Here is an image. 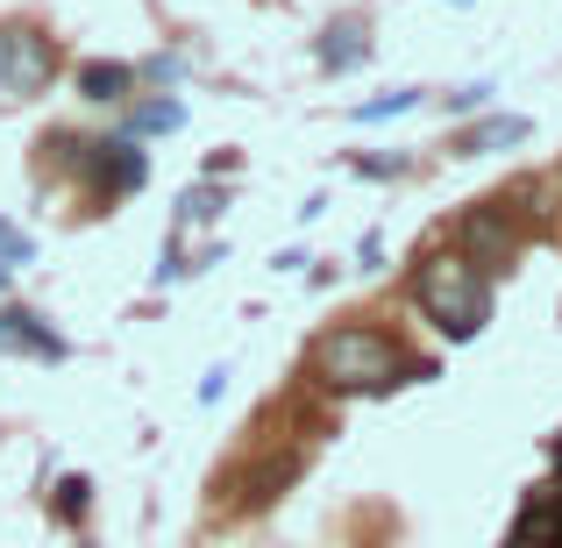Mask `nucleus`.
<instances>
[{
	"mask_svg": "<svg viewBox=\"0 0 562 548\" xmlns=\"http://www.w3.org/2000/svg\"><path fill=\"white\" fill-rule=\"evenodd\" d=\"M413 306H420L449 343H470V335L492 321V278L470 257H456V249H435V257H420V271H413Z\"/></svg>",
	"mask_w": 562,
	"mask_h": 548,
	"instance_id": "f03ea898",
	"label": "nucleus"
},
{
	"mask_svg": "<svg viewBox=\"0 0 562 548\" xmlns=\"http://www.w3.org/2000/svg\"><path fill=\"white\" fill-rule=\"evenodd\" d=\"M449 249L456 257H470L477 271H498V264L513 257V221H506V200H477L463 221L449 228Z\"/></svg>",
	"mask_w": 562,
	"mask_h": 548,
	"instance_id": "20e7f679",
	"label": "nucleus"
},
{
	"mask_svg": "<svg viewBox=\"0 0 562 548\" xmlns=\"http://www.w3.org/2000/svg\"><path fill=\"white\" fill-rule=\"evenodd\" d=\"M0 100H8V93H0Z\"/></svg>",
	"mask_w": 562,
	"mask_h": 548,
	"instance_id": "f3484780",
	"label": "nucleus"
},
{
	"mask_svg": "<svg viewBox=\"0 0 562 548\" xmlns=\"http://www.w3.org/2000/svg\"><path fill=\"white\" fill-rule=\"evenodd\" d=\"M171 128H186V100H143L136 114H128V136H171Z\"/></svg>",
	"mask_w": 562,
	"mask_h": 548,
	"instance_id": "9d476101",
	"label": "nucleus"
},
{
	"mask_svg": "<svg viewBox=\"0 0 562 548\" xmlns=\"http://www.w3.org/2000/svg\"><path fill=\"white\" fill-rule=\"evenodd\" d=\"M136 93V65H79V100H93V108H122V100Z\"/></svg>",
	"mask_w": 562,
	"mask_h": 548,
	"instance_id": "1a4fd4ad",
	"label": "nucleus"
},
{
	"mask_svg": "<svg viewBox=\"0 0 562 548\" xmlns=\"http://www.w3.org/2000/svg\"><path fill=\"white\" fill-rule=\"evenodd\" d=\"M0 357H29V364H65L71 343L29 306H0Z\"/></svg>",
	"mask_w": 562,
	"mask_h": 548,
	"instance_id": "39448f33",
	"label": "nucleus"
},
{
	"mask_svg": "<svg viewBox=\"0 0 562 548\" xmlns=\"http://www.w3.org/2000/svg\"><path fill=\"white\" fill-rule=\"evenodd\" d=\"M420 93H384V100H371V108H357V122H392V114H406Z\"/></svg>",
	"mask_w": 562,
	"mask_h": 548,
	"instance_id": "4468645a",
	"label": "nucleus"
},
{
	"mask_svg": "<svg viewBox=\"0 0 562 548\" xmlns=\"http://www.w3.org/2000/svg\"><path fill=\"white\" fill-rule=\"evenodd\" d=\"M57 150H65V165L86 171L93 200H128V192H143V179H150V157L136 150V136H100V143L57 136Z\"/></svg>",
	"mask_w": 562,
	"mask_h": 548,
	"instance_id": "7ed1b4c3",
	"label": "nucleus"
},
{
	"mask_svg": "<svg viewBox=\"0 0 562 548\" xmlns=\"http://www.w3.org/2000/svg\"><path fill=\"white\" fill-rule=\"evenodd\" d=\"M513 143H527V114H484L477 128L456 136V157H492V150H513Z\"/></svg>",
	"mask_w": 562,
	"mask_h": 548,
	"instance_id": "6e6552de",
	"label": "nucleus"
},
{
	"mask_svg": "<svg viewBox=\"0 0 562 548\" xmlns=\"http://www.w3.org/2000/svg\"><path fill=\"white\" fill-rule=\"evenodd\" d=\"M363 171H371V179H398V171H406V157H363Z\"/></svg>",
	"mask_w": 562,
	"mask_h": 548,
	"instance_id": "2eb2a0df",
	"label": "nucleus"
},
{
	"mask_svg": "<svg viewBox=\"0 0 562 548\" xmlns=\"http://www.w3.org/2000/svg\"><path fill=\"white\" fill-rule=\"evenodd\" d=\"M86 506H93V484H86V478H57V513H65V521H79Z\"/></svg>",
	"mask_w": 562,
	"mask_h": 548,
	"instance_id": "9b49d317",
	"label": "nucleus"
},
{
	"mask_svg": "<svg viewBox=\"0 0 562 548\" xmlns=\"http://www.w3.org/2000/svg\"><path fill=\"white\" fill-rule=\"evenodd\" d=\"M371 57V36H363V14H342V22L321 29V65L328 71H357Z\"/></svg>",
	"mask_w": 562,
	"mask_h": 548,
	"instance_id": "0eeeda50",
	"label": "nucleus"
},
{
	"mask_svg": "<svg viewBox=\"0 0 562 548\" xmlns=\"http://www.w3.org/2000/svg\"><path fill=\"white\" fill-rule=\"evenodd\" d=\"M192 221H214V186H192L186 200H179V235L192 228Z\"/></svg>",
	"mask_w": 562,
	"mask_h": 548,
	"instance_id": "f8f14e48",
	"label": "nucleus"
},
{
	"mask_svg": "<svg viewBox=\"0 0 562 548\" xmlns=\"http://www.w3.org/2000/svg\"><path fill=\"white\" fill-rule=\"evenodd\" d=\"M57 65V51L36 36V29H0V93H22V86H36L43 71Z\"/></svg>",
	"mask_w": 562,
	"mask_h": 548,
	"instance_id": "423d86ee",
	"label": "nucleus"
},
{
	"mask_svg": "<svg viewBox=\"0 0 562 548\" xmlns=\"http://www.w3.org/2000/svg\"><path fill=\"white\" fill-rule=\"evenodd\" d=\"M29 257H36V243H29L14 221H0V264H29Z\"/></svg>",
	"mask_w": 562,
	"mask_h": 548,
	"instance_id": "ddd939ff",
	"label": "nucleus"
},
{
	"mask_svg": "<svg viewBox=\"0 0 562 548\" xmlns=\"http://www.w3.org/2000/svg\"><path fill=\"white\" fill-rule=\"evenodd\" d=\"M314 378L328 392H392L406 378H435V364H413L384 328H328L314 343Z\"/></svg>",
	"mask_w": 562,
	"mask_h": 548,
	"instance_id": "f257e3e1",
	"label": "nucleus"
},
{
	"mask_svg": "<svg viewBox=\"0 0 562 548\" xmlns=\"http://www.w3.org/2000/svg\"><path fill=\"white\" fill-rule=\"evenodd\" d=\"M0 292H8V264H0Z\"/></svg>",
	"mask_w": 562,
	"mask_h": 548,
	"instance_id": "dca6fc26",
	"label": "nucleus"
}]
</instances>
